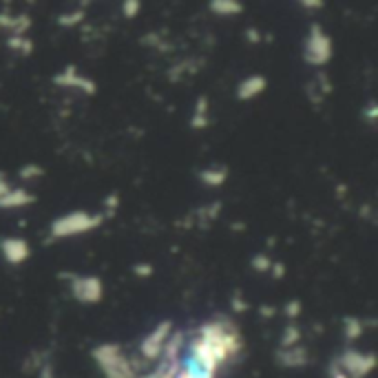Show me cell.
I'll list each match as a JSON object with an SVG mask.
<instances>
[{"mask_svg": "<svg viewBox=\"0 0 378 378\" xmlns=\"http://www.w3.org/2000/svg\"><path fill=\"white\" fill-rule=\"evenodd\" d=\"M104 221V215H89L86 210H73L63 217H58L49 226V237L51 239H69V237H78L86 235L91 230L100 228Z\"/></svg>", "mask_w": 378, "mask_h": 378, "instance_id": "cell-1", "label": "cell"}, {"mask_svg": "<svg viewBox=\"0 0 378 378\" xmlns=\"http://www.w3.org/2000/svg\"><path fill=\"white\" fill-rule=\"evenodd\" d=\"M91 356L98 360L100 370L107 378H138L133 374L129 358L119 350V345H113V343L98 345L96 350L91 352Z\"/></svg>", "mask_w": 378, "mask_h": 378, "instance_id": "cell-2", "label": "cell"}, {"mask_svg": "<svg viewBox=\"0 0 378 378\" xmlns=\"http://www.w3.org/2000/svg\"><path fill=\"white\" fill-rule=\"evenodd\" d=\"M334 47H332V38L323 32L321 25H312L308 38H306V47H304V60L312 67H323L332 60Z\"/></svg>", "mask_w": 378, "mask_h": 378, "instance_id": "cell-3", "label": "cell"}, {"mask_svg": "<svg viewBox=\"0 0 378 378\" xmlns=\"http://www.w3.org/2000/svg\"><path fill=\"white\" fill-rule=\"evenodd\" d=\"M65 279H69L71 285V296L82 306H96L104 299V283L100 277L89 275V277H78V275H69L65 272Z\"/></svg>", "mask_w": 378, "mask_h": 378, "instance_id": "cell-4", "label": "cell"}, {"mask_svg": "<svg viewBox=\"0 0 378 378\" xmlns=\"http://www.w3.org/2000/svg\"><path fill=\"white\" fill-rule=\"evenodd\" d=\"M337 363L347 378H365L376 367V356L363 354V352H356V350H345L343 356Z\"/></svg>", "mask_w": 378, "mask_h": 378, "instance_id": "cell-5", "label": "cell"}, {"mask_svg": "<svg viewBox=\"0 0 378 378\" xmlns=\"http://www.w3.org/2000/svg\"><path fill=\"white\" fill-rule=\"evenodd\" d=\"M173 334V321H162L157 327H153V332H148L144 337L140 352L146 360H157L164 352V345L169 341V337Z\"/></svg>", "mask_w": 378, "mask_h": 378, "instance_id": "cell-6", "label": "cell"}, {"mask_svg": "<svg viewBox=\"0 0 378 378\" xmlns=\"http://www.w3.org/2000/svg\"><path fill=\"white\" fill-rule=\"evenodd\" d=\"M53 84L56 86H65V89H80L84 96H96L98 93V84L91 78L80 75L78 69H75V65H67V69L63 73H56L53 75Z\"/></svg>", "mask_w": 378, "mask_h": 378, "instance_id": "cell-7", "label": "cell"}, {"mask_svg": "<svg viewBox=\"0 0 378 378\" xmlns=\"http://www.w3.org/2000/svg\"><path fill=\"white\" fill-rule=\"evenodd\" d=\"M0 252H3V259L9 266H20L29 259V256H32V248H29V244L20 237H3L0 239Z\"/></svg>", "mask_w": 378, "mask_h": 378, "instance_id": "cell-8", "label": "cell"}, {"mask_svg": "<svg viewBox=\"0 0 378 378\" xmlns=\"http://www.w3.org/2000/svg\"><path fill=\"white\" fill-rule=\"evenodd\" d=\"M266 89H268L266 75L254 73V75H248V78H244V80L237 84L235 98H237L239 102H250V100H254V98H259Z\"/></svg>", "mask_w": 378, "mask_h": 378, "instance_id": "cell-9", "label": "cell"}, {"mask_svg": "<svg viewBox=\"0 0 378 378\" xmlns=\"http://www.w3.org/2000/svg\"><path fill=\"white\" fill-rule=\"evenodd\" d=\"M275 358L281 367L296 370V367H304L308 363V350L301 345H294V347H288V350H277Z\"/></svg>", "mask_w": 378, "mask_h": 378, "instance_id": "cell-10", "label": "cell"}, {"mask_svg": "<svg viewBox=\"0 0 378 378\" xmlns=\"http://www.w3.org/2000/svg\"><path fill=\"white\" fill-rule=\"evenodd\" d=\"M29 27H32V18H29L27 13L11 16L9 11H0V29H9L11 36H25Z\"/></svg>", "mask_w": 378, "mask_h": 378, "instance_id": "cell-11", "label": "cell"}, {"mask_svg": "<svg viewBox=\"0 0 378 378\" xmlns=\"http://www.w3.org/2000/svg\"><path fill=\"white\" fill-rule=\"evenodd\" d=\"M32 204H36V195L25 188H9V193L0 200V208H5V210L32 206Z\"/></svg>", "mask_w": 378, "mask_h": 378, "instance_id": "cell-12", "label": "cell"}, {"mask_svg": "<svg viewBox=\"0 0 378 378\" xmlns=\"http://www.w3.org/2000/svg\"><path fill=\"white\" fill-rule=\"evenodd\" d=\"M208 107L210 102L206 96H200L197 102H195V111H193V117H190V129L195 131H202L210 124V117H208Z\"/></svg>", "mask_w": 378, "mask_h": 378, "instance_id": "cell-13", "label": "cell"}, {"mask_svg": "<svg viewBox=\"0 0 378 378\" xmlns=\"http://www.w3.org/2000/svg\"><path fill=\"white\" fill-rule=\"evenodd\" d=\"M228 169L226 166H215V169H204V171H200V179L204 181L206 186H210V188H217V186H223L226 184V179H228Z\"/></svg>", "mask_w": 378, "mask_h": 378, "instance_id": "cell-14", "label": "cell"}, {"mask_svg": "<svg viewBox=\"0 0 378 378\" xmlns=\"http://www.w3.org/2000/svg\"><path fill=\"white\" fill-rule=\"evenodd\" d=\"M208 7L215 16H239L244 11V3H237V0H210Z\"/></svg>", "mask_w": 378, "mask_h": 378, "instance_id": "cell-15", "label": "cell"}, {"mask_svg": "<svg viewBox=\"0 0 378 378\" xmlns=\"http://www.w3.org/2000/svg\"><path fill=\"white\" fill-rule=\"evenodd\" d=\"M363 330H365L363 327V321L356 319V316H345L343 319V337H345L347 343L358 341L363 337Z\"/></svg>", "mask_w": 378, "mask_h": 378, "instance_id": "cell-16", "label": "cell"}, {"mask_svg": "<svg viewBox=\"0 0 378 378\" xmlns=\"http://www.w3.org/2000/svg\"><path fill=\"white\" fill-rule=\"evenodd\" d=\"M301 341V327L296 323H290L283 327V334H281V347L279 350H288V347H294L299 345Z\"/></svg>", "mask_w": 378, "mask_h": 378, "instance_id": "cell-17", "label": "cell"}, {"mask_svg": "<svg viewBox=\"0 0 378 378\" xmlns=\"http://www.w3.org/2000/svg\"><path fill=\"white\" fill-rule=\"evenodd\" d=\"M86 16V11L84 9H73V11H65V13H60L58 16V25L60 27H65V29H71V27H78Z\"/></svg>", "mask_w": 378, "mask_h": 378, "instance_id": "cell-18", "label": "cell"}, {"mask_svg": "<svg viewBox=\"0 0 378 378\" xmlns=\"http://www.w3.org/2000/svg\"><path fill=\"white\" fill-rule=\"evenodd\" d=\"M7 47L11 51H20L25 56H32L34 53V42L29 40V38H25V36H9L7 38Z\"/></svg>", "mask_w": 378, "mask_h": 378, "instance_id": "cell-19", "label": "cell"}, {"mask_svg": "<svg viewBox=\"0 0 378 378\" xmlns=\"http://www.w3.org/2000/svg\"><path fill=\"white\" fill-rule=\"evenodd\" d=\"M42 175H44V169H42V166H38V164H25L22 169L18 171V177L25 179V181L38 179V177H42Z\"/></svg>", "mask_w": 378, "mask_h": 378, "instance_id": "cell-20", "label": "cell"}, {"mask_svg": "<svg viewBox=\"0 0 378 378\" xmlns=\"http://www.w3.org/2000/svg\"><path fill=\"white\" fill-rule=\"evenodd\" d=\"M140 11H142V3H140V0H124V3H122V16H124L126 20L138 18Z\"/></svg>", "mask_w": 378, "mask_h": 378, "instance_id": "cell-21", "label": "cell"}, {"mask_svg": "<svg viewBox=\"0 0 378 378\" xmlns=\"http://www.w3.org/2000/svg\"><path fill=\"white\" fill-rule=\"evenodd\" d=\"M250 266L256 270V272H270L272 268V259L268 254H254L252 259H250Z\"/></svg>", "mask_w": 378, "mask_h": 378, "instance_id": "cell-22", "label": "cell"}, {"mask_svg": "<svg viewBox=\"0 0 378 378\" xmlns=\"http://www.w3.org/2000/svg\"><path fill=\"white\" fill-rule=\"evenodd\" d=\"M301 301L299 299H292V301H288V304H285V316H288V319H296V316L301 314Z\"/></svg>", "mask_w": 378, "mask_h": 378, "instance_id": "cell-23", "label": "cell"}, {"mask_svg": "<svg viewBox=\"0 0 378 378\" xmlns=\"http://www.w3.org/2000/svg\"><path fill=\"white\" fill-rule=\"evenodd\" d=\"M133 275L140 277V279H146V277L153 275V266H150V263H135L133 266Z\"/></svg>", "mask_w": 378, "mask_h": 378, "instance_id": "cell-24", "label": "cell"}, {"mask_svg": "<svg viewBox=\"0 0 378 378\" xmlns=\"http://www.w3.org/2000/svg\"><path fill=\"white\" fill-rule=\"evenodd\" d=\"M104 206H107V215H104V219H107V217H113V213H115L117 206H119V197H117V193H115V195H109V197L104 200Z\"/></svg>", "mask_w": 378, "mask_h": 378, "instance_id": "cell-25", "label": "cell"}, {"mask_svg": "<svg viewBox=\"0 0 378 378\" xmlns=\"http://www.w3.org/2000/svg\"><path fill=\"white\" fill-rule=\"evenodd\" d=\"M230 304H233V310H235V312H246V310L250 308L248 301H244V296H241V292H237V294L233 296Z\"/></svg>", "mask_w": 378, "mask_h": 378, "instance_id": "cell-26", "label": "cell"}, {"mask_svg": "<svg viewBox=\"0 0 378 378\" xmlns=\"http://www.w3.org/2000/svg\"><path fill=\"white\" fill-rule=\"evenodd\" d=\"M363 115H365L367 122H376V117H378V104H376V102H370L367 109L363 111Z\"/></svg>", "mask_w": 378, "mask_h": 378, "instance_id": "cell-27", "label": "cell"}, {"mask_svg": "<svg viewBox=\"0 0 378 378\" xmlns=\"http://www.w3.org/2000/svg\"><path fill=\"white\" fill-rule=\"evenodd\" d=\"M299 5H301V7H306L308 11H316V9H323V7H325L323 0H301Z\"/></svg>", "mask_w": 378, "mask_h": 378, "instance_id": "cell-28", "label": "cell"}, {"mask_svg": "<svg viewBox=\"0 0 378 378\" xmlns=\"http://www.w3.org/2000/svg\"><path fill=\"white\" fill-rule=\"evenodd\" d=\"M270 272H272V277H275V279L279 281V279H283V275H285V266H283L281 261H272Z\"/></svg>", "mask_w": 378, "mask_h": 378, "instance_id": "cell-29", "label": "cell"}, {"mask_svg": "<svg viewBox=\"0 0 378 378\" xmlns=\"http://www.w3.org/2000/svg\"><path fill=\"white\" fill-rule=\"evenodd\" d=\"M246 40H248L250 44H259V42H261V34L256 32L254 27H248V29H246Z\"/></svg>", "mask_w": 378, "mask_h": 378, "instance_id": "cell-30", "label": "cell"}, {"mask_svg": "<svg viewBox=\"0 0 378 378\" xmlns=\"http://www.w3.org/2000/svg\"><path fill=\"white\" fill-rule=\"evenodd\" d=\"M9 179H7V175L3 173V171H0V200H3L5 197V195L9 193Z\"/></svg>", "mask_w": 378, "mask_h": 378, "instance_id": "cell-31", "label": "cell"}, {"mask_svg": "<svg viewBox=\"0 0 378 378\" xmlns=\"http://www.w3.org/2000/svg\"><path fill=\"white\" fill-rule=\"evenodd\" d=\"M40 378H56L53 367H51V363H44V365L40 367Z\"/></svg>", "mask_w": 378, "mask_h": 378, "instance_id": "cell-32", "label": "cell"}, {"mask_svg": "<svg viewBox=\"0 0 378 378\" xmlns=\"http://www.w3.org/2000/svg\"><path fill=\"white\" fill-rule=\"evenodd\" d=\"M259 314L263 316V319H272V316H275L277 312H275V308H270V306H261V308H259Z\"/></svg>", "mask_w": 378, "mask_h": 378, "instance_id": "cell-33", "label": "cell"}, {"mask_svg": "<svg viewBox=\"0 0 378 378\" xmlns=\"http://www.w3.org/2000/svg\"><path fill=\"white\" fill-rule=\"evenodd\" d=\"M330 374H332V378H347L343 372H341V367H339V363H332V367H330Z\"/></svg>", "mask_w": 378, "mask_h": 378, "instance_id": "cell-34", "label": "cell"}, {"mask_svg": "<svg viewBox=\"0 0 378 378\" xmlns=\"http://www.w3.org/2000/svg\"><path fill=\"white\" fill-rule=\"evenodd\" d=\"M175 378H193V376H190L188 372H184V370L179 367V372H177V376H175Z\"/></svg>", "mask_w": 378, "mask_h": 378, "instance_id": "cell-35", "label": "cell"}]
</instances>
